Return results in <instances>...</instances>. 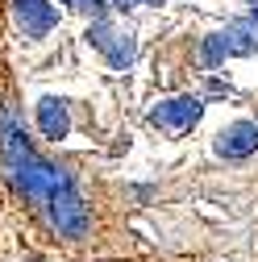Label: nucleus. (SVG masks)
I'll return each instance as SVG.
<instances>
[{
	"mask_svg": "<svg viewBox=\"0 0 258 262\" xmlns=\"http://www.w3.org/2000/svg\"><path fill=\"white\" fill-rule=\"evenodd\" d=\"M212 150H217L221 158H250V154L258 150V125H254V121L225 125L221 134H217V142H212Z\"/></svg>",
	"mask_w": 258,
	"mask_h": 262,
	"instance_id": "39448f33",
	"label": "nucleus"
},
{
	"mask_svg": "<svg viewBox=\"0 0 258 262\" xmlns=\"http://www.w3.org/2000/svg\"><path fill=\"white\" fill-rule=\"evenodd\" d=\"M225 58H229V46H225V34L217 29V34H208V38H204V46H200V62H204L208 71H217Z\"/></svg>",
	"mask_w": 258,
	"mask_h": 262,
	"instance_id": "0eeeda50",
	"label": "nucleus"
},
{
	"mask_svg": "<svg viewBox=\"0 0 258 262\" xmlns=\"http://www.w3.org/2000/svg\"><path fill=\"white\" fill-rule=\"evenodd\" d=\"M200 117H204V100H200V96H171V100L150 108V125L163 129V134H171V138L187 134Z\"/></svg>",
	"mask_w": 258,
	"mask_h": 262,
	"instance_id": "7ed1b4c3",
	"label": "nucleus"
},
{
	"mask_svg": "<svg viewBox=\"0 0 258 262\" xmlns=\"http://www.w3.org/2000/svg\"><path fill=\"white\" fill-rule=\"evenodd\" d=\"M250 29H254V34H258V0H254V9H250V17H242Z\"/></svg>",
	"mask_w": 258,
	"mask_h": 262,
	"instance_id": "1a4fd4ad",
	"label": "nucleus"
},
{
	"mask_svg": "<svg viewBox=\"0 0 258 262\" xmlns=\"http://www.w3.org/2000/svg\"><path fill=\"white\" fill-rule=\"evenodd\" d=\"M88 42L109 58V67H113V71H125L129 62H134V54H138L134 34H129L125 25L109 21V17H92V25H88Z\"/></svg>",
	"mask_w": 258,
	"mask_h": 262,
	"instance_id": "f03ea898",
	"label": "nucleus"
},
{
	"mask_svg": "<svg viewBox=\"0 0 258 262\" xmlns=\"http://www.w3.org/2000/svg\"><path fill=\"white\" fill-rule=\"evenodd\" d=\"M134 5H167V0H134Z\"/></svg>",
	"mask_w": 258,
	"mask_h": 262,
	"instance_id": "9b49d317",
	"label": "nucleus"
},
{
	"mask_svg": "<svg viewBox=\"0 0 258 262\" xmlns=\"http://www.w3.org/2000/svg\"><path fill=\"white\" fill-rule=\"evenodd\" d=\"M38 129H42L50 142L67 138V129H71V104L58 100V96H42V100H38Z\"/></svg>",
	"mask_w": 258,
	"mask_h": 262,
	"instance_id": "423d86ee",
	"label": "nucleus"
},
{
	"mask_svg": "<svg viewBox=\"0 0 258 262\" xmlns=\"http://www.w3.org/2000/svg\"><path fill=\"white\" fill-rule=\"evenodd\" d=\"M109 5H113V9H129V5H134V0H109Z\"/></svg>",
	"mask_w": 258,
	"mask_h": 262,
	"instance_id": "9d476101",
	"label": "nucleus"
},
{
	"mask_svg": "<svg viewBox=\"0 0 258 262\" xmlns=\"http://www.w3.org/2000/svg\"><path fill=\"white\" fill-rule=\"evenodd\" d=\"M0 167H5V175L13 179V187L29 204L38 212H46L54 237H62V242H83L88 237L92 216H88V204H83L75 179L58 162L38 154V146L29 142L13 100H0Z\"/></svg>",
	"mask_w": 258,
	"mask_h": 262,
	"instance_id": "f257e3e1",
	"label": "nucleus"
},
{
	"mask_svg": "<svg viewBox=\"0 0 258 262\" xmlns=\"http://www.w3.org/2000/svg\"><path fill=\"white\" fill-rule=\"evenodd\" d=\"M62 5H71L75 13H83V17H109V0H62Z\"/></svg>",
	"mask_w": 258,
	"mask_h": 262,
	"instance_id": "6e6552de",
	"label": "nucleus"
},
{
	"mask_svg": "<svg viewBox=\"0 0 258 262\" xmlns=\"http://www.w3.org/2000/svg\"><path fill=\"white\" fill-rule=\"evenodd\" d=\"M9 13H13V25L21 38H46L50 29L58 25V9L50 0H9Z\"/></svg>",
	"mask_w": 258,
	"mask_h": 262,
	"instance_id": "20e7f679",
	"label": "nucleus"
}]
</instances>
